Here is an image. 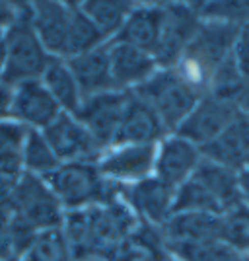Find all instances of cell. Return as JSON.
Instances as JSON below:
<instances>
[{"label": "cell", "mask_w": 249, "mask_h": 261, "mask_svg": "<svg viewBox=\"0 0 249 261\" xmlns=\"http://www.w3.org/2000/svg\"><path fill=\"white\" fill-rule=\"evenodd\" d=\"M72 16V2L70 0H39L32 2V28L39 37L45 51L65 59L66 33Z\"/></svg>", "instance_id": "16"}, {"label": "cell", "mask_w": 249, "mask_h": 261, "mask_svg": "<svg viewBox=\"0 0 249 261\" xmlns=\"http://www.w3.org/2000/svg\"><path fill=\"white\" fill-rule=\"evenodd\" d=\"M20 162H22L23 174L37 175L41 179H45L49 174H53L61 166L57 154L53 152V148L49 146V142L45 139L43 130L33 129H27V133H25Z\"/></svg>", "instance_id": "25"}, {"label": "cell", "mask_w": 249, "mask_h": 261, "mask_svg": "<svg viewBox=\"0 0 249 261\" xmlns=\"http://www.w3.org/2000/svg\"><path fill=\"white\" fill-rule=\"evenodd\" d=\"M220 218V240L239 251L241 255H249V205L239 203L234 208L226 211Z\"/></svg>", "instance_id": "29"}, {"label": "cell", "mask_w": 249, "mask_h": 261, "mask_svg": "<svg viewBox=\"0 0 249 261\" xmlns=\"http://www.w3.org/2000/svg\"><path fill=\"white\" fill-rule=\"evenodd\" d=\"M238 115L239 109L232 101L216 98L212 94H205L197 101L193 111L187 115V119L181 123V127L175 130V135L203 148L208 142L214 141Z\"/></svg>", "instance_id": "12"}, {"label": "cell", "mask_w": 249, "mask_h": 261, "mask_svg": "<svg viewBox=\"0 0 249 261\" xmlns=\"http://www.w3.org/2000/svg\"><path fill=\"white\" fill-rule=\"evenodd\" d=\"M163 261H181V259H177V257H174V255H165Z\"/></svg>", "instance_id": "40"}, {"label": "cell", "mask_w": 249, "mask_h": 261, "mask_svg": "<svg viewBox=\"0 0 249 261\" xmlns=\"http://www.w3.org/2000/svg\"><path fill=\"white\" fill-rule=\"evenodd\" d=\"M243 261H249V255H243Z\"/></svg>", "instance_id": "41"}, {"label": "cell", "mask_w": 249, "mask_h": 261, "mask_svg": "<svg viewBox=\"0 0 249 261\" xmlns=\"http://www.w3.org/2000/svg\"><path fill=\"white\" fill-rule=\"evenodd\" d=\"M163 137H168V133L158 115L130 92L113 144H158Z\"/></svg>", "instance_id": "20"}, {"label": "cell", "mask_w": 249, "mask_h": 261, "mask_svg": "<svg viewBox=\"0 0 249 261\" xmlns=\"http://www.w3.org/2000/svg\"><path fill=\"white\" fill-rule=\"evenodd\" d=\"M80 10L90 18V22L98 28L101 35L113 41L115 35L121 32L125 20L129 18L130 10L134 8V2L125 0H86L78 2Z\"/></svg>", "instance_id": "24"}, {"label": "cell", "mask_w": 249, "mask_h": 261, "mask_svg": "<svg viewBox=\"0 0 249 261\" xmlns=\"http://www.w3.org/2000/svg\"><path fill=\"white\" fill-rule=\"evenodd\" d=\"M148 108L158 115L168 135H174L193 111L201 94L191 88L175 68H158L144 84L132 90Z\"/></svg>", "instance_id": "4"}, {"label": "cell", "mask_w": 249, "mask_h": 261, "mask_svg": "<svg viewBox=\"0 0 249 261\" xmlns=\"http://www.w3.org/2000/svg\"><path fill=\"white\" fill-rule=\"evenodd\" d=\"M96 164L107 181L119 187L132 185L154 175L156 144H113Z\"/></svg>", "instance_id": "9"}, {"label": "cell", "mask_w": 249, "mask_h": 261, "mask_svg": "<svg viewBox=\"0 0 249 261\" xmlns=\"http://www.w3.org/2000/svg\"><path fill=\"white\" fill-rule=\"evenodd\" d=\"M232 61L243 80H249V23L239 28L236 43L232 49Z\"/></svg>", "instance_id": "35"}, {"label": "cell", "mask_w": 249, "mask_h": 261, "mask_svg": "<svg viewBox=\"0 0 249 261\" xmlns=\"http://www.w3.org/2000/svg\"><path fill=\"white\" fill-rule=\"evenodd\" d=\"M18 261H72V253L61 228L37 232Z\"/></svg>", "instance_id": "27"}, {"label": "cell", "mask_w": 249, "mask_h": 261, "mask_svg": "<svg viewBox=\"0 0 249 261\" xmlns=\"http://www.w3.org/2000/svg\"><path fill=\"white\" fill-rule=\"evenodd\" d=\"M0 261H18L12 242V213L6 205H0Z\"/></svg>", "instance_id": "34"}, {"label": "cell", "mask_w": 249, "mask_h": 261, "mask_svg": "<svg viewBox=\"0 0 249 261\" xmlns=\"http://www.w3.org/2000/svg\"><path fill=\"white\" fill-rule=\"evenodd\" d=\"M121 199L142 224L162 228L174 215L175 189L150 175L142 181L121 187Z\"/></svg>", "instance_id": "11"}, {"label": "cell", "mask_w": 249, "mask_h": 261, "mask_svg": "<svg viewBox=\"0 0 249 261\" xmlns=\"http://www.w3.org/2000/svg\"><path fill=\"white\" fill-rule=\"evenodd\" d=\"M203 160L201 148L179 135H168L156 144L154 175L170 187H181L189 181Z\"/></svg>", "instance_id": "13"}, {"label": "cell", "mask_w": 249, "mask_h": 261, "mask_svg": "<svg viewBox=\"0 0 249 261\" xmlns=\"http://www.w3.org/2000/svg\"><path fill=\"white\" fill-rule=\"evenodd\" d=\"M45 184L65 211L105 205L117 199L121 191L119 185L101 175L96 162L61 164L53 174L45 177Z\"/></svg>", "instance_id": "3"}, {"label": "cell", "mask_w": 249, "mask_h": 261, "mask_svg": "<svg viewBox=\"0 0 249 261\" xmlns=\"http://www.w3.org/2000/svg\"><path fill=\"white\" fill-rule=\"evenodd\" d=\"M65 61L82 92V98L113 90L109 70V43Z\"/></svg>", "instance_id": "21"}, {"label": "cell", "mask_w": 249, "mask_h": 261, "mask_svg": "<svg viewBox=\"0 0 249 261\" xmlns=\"http://www.w3.org/2000/svg\"><path fill=\"white\" fill-rule=\"evenodd\" d=\"M61 113V106L47 92L41 80H27L14 86L10 119L18 121L25 129L45 130Z\"/></svg>", "instance_id": "14"}, {"label": "cell", "mask_w": 249, "mask_h": 261, "mask_svg": "<svg viewBox=\"0 0 249 261\" xmlns=\"http://www.w3.org/2000/svg\"><path fill=\"white\" fill-rule=\"evenodd\" d=\"M163 20V2H134L129 18L113 41L132 45L146 53L154 55L160 39Z\"/></svg>", "instance_id": "19"}, {"label": "cell", "mask_w": 249, "mask_h": 261, "mask_svg": "<svg viewBox=\"0 0 249 261\" xmlns=\"http://www.w3.org/2000/svg\"><path fill=\"white\" fill-rule=\"evenodd\" d=\"M154 55L121 41H109V70L113 90L132 92L158 70Z\"/></svg>", "instance_id": "17"}, {"label": "cell", "mask_w": 249, "mask_h": 261, "mask_svg": "<svg viewBox=\"0 0 249 261\" xmlns=\"http://www.w3.org/2000/svg\"><path fill=\"white\" fill-rule=\"evenodd\" d=\"M72 261H80V259H72ZM90 261H92V259H90Z\"/></svg>", "instance_id": "43"}, {"label": "cell", "mask_w": 249, "mask_h": 261, "mask_svg": "<svg viewBox=\"0 0 249 261\" xmlns=\"http://www.w3.org/2000/svg\"><path fill=\"white\" fill-rule=\"evenodd\" d=\"M191 6L203 22H224L239 28L249 23V2H191Z\"/></svg>", "instance_id": "30"}, {"label": "cell", "mask_w": 249, "mask_h": 261, "mask_svg": "<svg viewBox=\"0 0 249 261\" xmlns=\"http://www.w3.org/2000/svg\"><path fill=\"white\" fill-rule=\"evenodd\" d=\"M25 133L27 129L18 121H0V162H20Z\"/></svg>", "instance_id": "32"}, {"label": "cell", "mask_w": 249, "mask_h": 261, "mask_svg": "<svg viewBox=\"0 0 249 261\" xmlns=\"http://www.w3.org/2000/svg\"><path fill=\"white\" fill-rule=\"evenodd\" d=\"M49 146L53 148L61 164L70 162H98L103 148L88 133V129L72 113L63 111L43 130Z\"/></svg>", "instance_id": "10"}, {"label": "cell", "mask_w": 249, "mask_h": 261, "mask_svg": "<svg viewBox=\"0 0 249 261\" xmlns=\"http://www.w3.org/2000/svg\"><path fill=\"white\" fill-rule=\"evenodd\" d=\"M18 18V2H0V35Z\"/></svg>", "instance_id": "37"}, {"label": "cell", "mask_w": 249, "mask_h": 261, "mask_svg": "<svg viewBox=\"0 0 249 261\" xmlns=\"http://www.w3.org/2000/svg\"><path fill=\"white\" fill-rule=\"evenodd\" d=\"M222 218L205 213H174L160 228L165 253L220 240Z\"/></svg>", "instance_id": "15"}, {"label": "cell", "mask_w": 249, "mask_h": 261, "mask_svg": "<svg viewBox=\"0 0 249 261\" xmlns=\"http://www.w3.org/2000/svg\"><path fill=\"white\" fill-rule=\"evenodd\" d=\"M12 98H14V86H10L0 76V121L10 119Z\"/></svg>", "instance_id": "36"}, {"label": "cell", "mask_w": 249, "mask_h": 261, "mask_svg": "<svg viewBox=\"0 0 249 261\" xmlns=\"http://www.w3.org/2000/svg\"><path fill=\"white\" fill-rule=\"evenodd\" d=\"M168 255H174L181 261H243V255L234 248H230L228 244H224L222 240L183 248V250L172 251Z\"/></svg>", "instance_id": "31"}, {"label": "cell", "mask_w": 249, "mask_h": 261, "mask_svg": "<svg viewBox=\"0 0 249 261\" xmlns=\"http://www.w3.org/2000/svg\"><path fill=\"white\" fill-rule=\"evenodd\" d=\"M238 179H239V193H241V201L249 205V164L238 172Z\"/></svg>", "instance_id": "38"}, {"label": "cell", "mask_w": 249, "mask_h": 261, "mask_svg": "<svg viewBox=\"0 0 249 261\" xmlns=\"http://www.w3.org/2000/svg\"><path fill=\"white\" fill-rule=\"evenodd\" d=\"M105 43L109 41L101 35L98 28L90 22L86 14L80 10L78 2H72V16H70V25H68V33H66L65 59L92 51Z\"/></svg>", "instance_id": "26"}, {"label": "cell", "mask_w": 249, "mask_h": 261, "mask_svg": "<svg viewBox=\"0 0 249 261\" xmlns=\"http://www.w3.org/2000/svg\"><path fill=\"white\" fill-rule=\"evenodd\" d=\"M174 213H205L216 217L224 215L220 203L193 177L175 189Z\"/></svg>", "instance_id": "28"}, {"label": "cell", "mask_w": 249, "mask_h": 261, "mask_svg": "<svg viewBox=\"0 0 249 261\" xmlns=\"http://www.w3.org/2000/svg\"><path fill=\"white\" fill-rule=\"evenodd\" d=\"M90 222V253L92 259H105L119 248L127 238L134 234L141 220L119 197L105 205L88 207Z\"/></svg>", "instance_id": "6"}, {"label": "cell", "mask_w": 249, "mask_h": 261, "mask_svg": "<svg viewBox=\"0 0 249 261\" xmlns=\"http://www.w3.org/2000/svg\"><path fill=\"white\" fill-rule=\"evenodd\" d=\"M201 152L203 158L230 170H243L249 164V115L239 113L214 141L201 148Z\"/></svg>", "instance_id": "18"}, {"label": "cell", "mask_w": 249, "mask_h": 261, "mask_svg": "<svg viewBox=\"0 0 249 261\" xmlns=\"http://www.w3.org/2000/svg\"><path fill=\"white\" fill-rule=\"evenodd\" d=\"M6 207L10 213L33 232L61 228L65 208L57 201L45 179L37 175L23 174L8 199Z\"/></svg>", "instance_id": "5"}, {"label": "cell", "mask_w": 249, "mask_h": 261, "mask_svg": "<svg viewBox=\"0 0 249 261\" xmlns=\"http://www.w3.org/2000/svg\"><path fill=\"white\" fill-rule=\"evenodd\" d=\"M4 66L0 76L10 86L27 80H39L49 61L53 59L45 51L39 37L32 28V2H18V18L4 32Z\"/></svg>", "instance_id": "2"}, {"label": "cell", "mask_w": 249, "mask_h": 261, "mask_svg": "<svg viewBox=\"0 0 249 261\" xmlns=\"http://www.w3.org/2000/svg\"><path fill=\"white\" fill-rule=\"evenodd\" d=\"M4 57H6V47H4V35H0V72L4 66Z\"/></svg>", "instance_id": "39"}, {"label": "cell", "mask_w": 249, "mask_h": 261, "mask_svg": "<svg viewBox=\"0 0 249 261\" xmlns=\"http://www.w3.org/2000/svg\"><path fill=\"white\" fill-rule=\"evenodd\" d=\"M239 25L224 22H203L195 37L185 49L183 57L174 66L175 72L183 78L201 96H205L210 86L212 74L228 57L232 55Z\"/></svg>", "instance_id": "1"}, {"label": "cell", "mask_w": 249, "mask_h": 261, "mask_svg": "<svg viewBox=\"0 0 249 261\" xmlns=\"http://www.w3.org/2000/svg\"><path fill=\"white\" fill-rule=\"evenodd\" d=\"M129 94L130 92L109 90L96 96H88L82 98L78 109L72 113L103 150L115 142L123 113L129 101Z\"/></svg>", "instance_id": "8"}, {"label": "cell", "mask_w": 249, "mask_h": 261, "mask_svg": "<svg viewBox=\"0 0 249 261\" xmlns=\"http://www.w3.org/2000/svg\"><path fill=\"white\" fill-rule=\"evenodd\" d=\"M39 80L47 88V92L53 96L54 101L61 106L63 111L74 113L78 109L80 101H82V92L76 84L74 76H72V72H70L65 59L53 57Z\"/></svg>", "instance_id": "23"}, {"label": "cell", "mask_w": 249, "mask_h": 261, "mask_svg": "<svg viewBox=\"0 0 249 261\" xmlns=\"http://www.w3.org/2000/svg\"><path fill=\"white\" fill-rule=\"evenodd\" d=\"M92 261H105V259H92Z\"/></svg>", "instance_id": "42"}, {"label": "cell", "mask_w": 249, "mask_h": 261, "mask_svg": "<svg viewBox=\"0 0 249 261\" xmlns=\"http://www.w3.org/2000/svg\"><path fill=\"white\" fill-rule=\"evenodd\" d=\"M201 25L191 2H163V20L154 59L160 68H174Z\"/></svg>", "instance_id": "7"}, {"label": "cell", "mask_w": 249, "mask_h": 261, "mask_svg": "<svg viewBox=\"0 0 249 261\" xmlns=\"http://www.w3.org/2000/svg\"><path fill=\"white\" fill-rule=\"evenodd\" d=\"M23 175L20 162H0V205H6Z\"/></svg>", "instance_id": "33"}, {"label": "cell", "mask_w": 249, "mask_h": 261, "mask_svg": "<svg viewBox=\"0 0 249 261\" xmlns=\"http://www.w3.org/2000/svg\"><path fill=\"white\" fill-rule=\"evenodd\" d=\"M193 179H197L216 199L224 213L234 208L239 203H243L241 193H239V179L236 170H230L226 166H220L212 160L203 158L199 168L195 170V174H193Z\"/></svg>", "instance_id": "22"}]
</instances>
